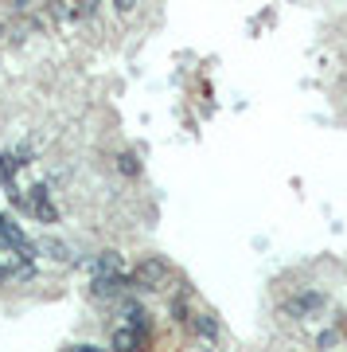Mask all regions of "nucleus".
Listing matches in <instances>:
<instances>
[{"label":"nucleus","instance_id":"nucleus-1","mask_svg":"<svg viewBox=\"0 0 347 352\" xmlns=\"http://www.w3.org/2000/svg\"><path fill=\"white\" fill-rule=\"evenodd\" d=\"M164 282H168V266L160 258H145L133 270V278H129V286H136V289H160Z\"/></svg>","mask_w":347,"mask_h":352},{"label":"nucleus","instance_id":"nucleus-6","mask_svg":"<svg viewBox=\"0 0 347 352\" xmlns=\"http://www.w3.org/2000/svg\"><path fill=\"white\" fill-rule=\"evenodd\" d=\"M117 168H121V173H129V176H133L136 168H141V164H136V157H133V153H125L121 161H117Z\"/></svg>","mask_w":347,"mask_h":352},{"label":"nucleus","instance_id":"nucleus-2","mask_svg":"<svg viewBox=\"0 0 347 352\" xmlns=\"http://www.w3.org/2000/svg\"><path fill=\"white\" fill-rule=\"evenodd\" d=\"M145 337H149V329H117V333H113V344H117V349H136V344H145Z\"/></svg>","mask_w":347,"mask_h":352},{"label":"nucleus","instance_id":"nucleus-7","mask_svg":"<svg viewBox=\"0 0 347 352\" xmlns=\"http://www.w3.org/2000/svg\"><path fill=\"white\" fill-rule=\"evenodd\" d=\"M316 344H344V337H339V333H335V329H328V333H320V337H316Z\"/></svg>","mask_w":347,"mask_h":352},{"label":"nucleus","instance_id":"nucleus-3","mask_svg":"<svg viewBox=\"0 0 347 352\" xmlns=\"http://www.w3.org/2000/svg\"><path fill=\"white\" fill-rule=\"evenodd\" d=\"M20 168H24V161H20V157H12V153H4V157H0V180H4V184H12Z\"/></svg>","mask_w":347,"mask_h":352},{"label":"nucleus","instance_id":"nucleus-5","mask_svg":"<svg viewBox=\"0 0 347 352\" xmlns=\"http://www.w3.org/2000/svg\"><path fill=\"white\" fill-rule=\"evenodd\" d=\"M47 251L55 254V258H59V263H75V254H71V247H67V243H51Z\"/></svg>","mask_w":347,"mask_h":352},{"label":"nucleus","instance_id":"nucleus-4","mask_svg":"<svg viewBox=\"0 0 347 352\" xmlns=\"http://www.w3.org/2000/svg\"><path fill=\"white\" fill-rule=\"evenodd\" d=\"M191 325H195V333H203L207 340H219V325H215V321H211L207 314H199L195 321H191Z\"/></svg>","mask_w":347,"mask_h":352},{"label":"nucleus","instance_id":"nucleus-8","mask_svg":"<svg viewBox=\"0 0 347 352\" xmlns=\"http://www.w3.org/2000/svg\"><path fill=\"white\" fill-rule=\"evenodd\" d=\"M117 8H121V12H129V8H133V0H117Z\"/></svg>","mask_w":347,"mask_h":352}]
</instances>
